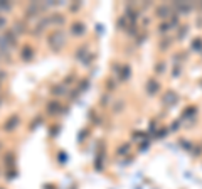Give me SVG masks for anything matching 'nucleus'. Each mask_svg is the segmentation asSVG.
<instances>
[{
  "label": "nucleus",
  "mask_w": 202,
  "mask_h": 189,
  "mask_svg": "<svg viewBox=\"0 0 202 189\" xmlns=\"http://www.w3.org/2000/svg\"><path fill=\"white\" fill-rule=\"evenodd\" d=\"M22 54H24V59H26V61H29L30 57L34 56V52L30 51V47H24V51H22Z\"/></svg>",
  "instance_id": "3"
},
{
  "label": "nucleus",
  "mask_w": 202,
  "mask_h": 189,
  "mask_svg": "<svg viewBox=\"0 0 202 189\" xmlns=\"http://www.w3.org/2000/svg\"><path fill=\"white\" fill-rule=\"evenodd\" d=\"M19 122H20V118H19L17 115H12L9 120L5 122V127H4V129H5V130H14V129H15V127L19 125Z\"/></svg>",
  "instance_id": "1"
},
{
  "label": "nucleus",
  "mask_w": 202,
  "mask_h": 189,
  "mask_svg": "<svg viewBox=\"0 0 202 189\" xmlns=\"http://www.w3.org/2000/svg\"><path fill=\"white\" fill-rule=\"evenodd\" d=\"M73 34H76V36L84 34V26H83V24H79V22L73 24Z\"/></svg>",
  "instance_id": "2"
}]
</instances>
